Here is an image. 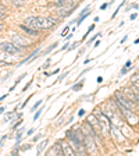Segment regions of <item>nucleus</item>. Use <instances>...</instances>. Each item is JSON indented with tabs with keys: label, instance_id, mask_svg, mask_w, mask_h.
Returning <instances> with one entry per match:
<instances>
[{
	"label": "nucleus",
	"instance_id": "nucleus-20",
	"mask_svg": "<svg viewBox=\"0 0 139 156\" xmlns=\"http://www.w3.org/2000/svg\"><path fill=\"white\" fill-rule=\"evenodd\" d=\"M67 32H70V27L65 25L64 28H63V31H61V36H65L67 35Z\"/></svg>",
	"mask_w": 139,
	"mask_h": 156
},
{
	"label": "nucleus",
	"instance_id": "nucleus-6",
	"mask_svg": "<svg viewBox=\"0 0 139 156\" xmlns=\"http://www.w3.org/2000/svg\"><path fill=\"white\" fill-rule=\"evenodd\" d=\"M19 31L24 34V35L29 36V38H36V36L40 35V31H36V29H32V28H29L28 25H25V24H19L18 25Z\"/></svg>",
	"mask_w": 139,
	"mask_h": 156
},
{
	"label": "nucleus",
	"instance_id": "nucleus-19",
	"mask_svg": "<svg viewBox=\"0 0 139 156\" xmlns=\"http://www.w3.org/2000/svg\"><path fill=\"white\" fill-rule=\"evenodd\" d=\"M11 3L14 7H21L24 4V0H11Z\"/></svg>",
	"mask_w": 139,
	"mask_h": 156
},
{
	"label": "nucleus",
	"instance_id": "nucleus-23",
	"mask_svg": "<svg viewBox=\"0 0 139 156\" xmlns=\"http://www.w3.org/2000/svg\"><path fill=\"white\" fill-rule=\"evenodd\" d=\"M21 123H23V119H19V120H17L16 123L13 124V130H16V128H17L18 126H21Z\"/></svg>",
	"mask_w": 139,
	"mask_h": 156
},
{
	"label": "nucleus",
	"instance_id": "nucleus-45",
	"mask_svg": "<svg viewBox=\"0 0 139 156\" xmlns=\"http://www.w3.org/2000/svg\"><path fill=\"white\" fill-rule=\"evenodd\" d=\"M4 66H6V63H4V62H2V60H0V68H2V67H4Z\"/></svg>",
	"mask_w": 139,
	"mask_h": 156
},
{
	"label": "nucleus",
	"instance_id": "nucleus-10",
	"mask_svg": "<svg viewBox=\"0 0 139 156\" xmlns=\"http://www.w3.org/2000/svg\"><path fill=\"white\" fill-rule=\"evenodd\" d=\"M60 144H61L63 155H68V156H74L75 155V152H74V149L71 148L70 142H67V141H60Z\"/></svg>",
	"mask_w": 139,
	"mask_h": 156
},
{
	"label": "nucleus",
	"instance_id": "nucleus-7",
	"mask_svg": "<svg viewBox=\"0 0 139 156\" xmlns=\"http://www.w3.org/2000/svg\"><path fill=\"white\" fill-rule=\"evenodd\" d=\"M123 92H124V95H125V96L132 102V103H135V106H139V95L134 91L132 88H127L125 87L123 89Z\"/></svg>",
	"mask_w": 139,
	"mask_h": 156
},
{
	"label": "nucleus",
	"instance_id": "nucleus-32",
	"mask_svg": "<svg viewBox=\"0 0 139 156\" xmlns=\"http://www.w3.org/2000/svg\"><path fill=\"white\" fill-rule=\"evenodd\" d=\"M130 18H131V21H134V20H136V18H138V14H136V13L131 14V17H130Z\"/></svg>",
	"mask_w": 139,
	"mask_h": 156
},
{
	"label": "nucleus",
	"instance_id": "nucleus-5",
	"mask_svg": "<svg viewBox=\"0 0 139 156\" xmlns=\"http://www.w3.org/2000/svg\"><path fill=\"white\" fill-rule=\"evenodd\" d=\"M36 21H38V25L40 31H43V29H52L56 25L49 17H43V16H36Z\"/></svg>",
	"mask_w": 139,
	"mask_h": 156
},
{
	"label": "nucleus",
	"instance_id": "nucleus-26",
	"mask_svg": "<svg viewBox=\"0 0 139 156\" xmlns=\"http://www.w3.org/2000/svg\"><path fill=\"white\" fill-rule=\"evenodd\" d=\"M99 36H100V34H97V35H95V36H92L91 39H89V42L88 43H92V42H95V41H96L97 38H99Z\"/></svg>",
	"mask_w": 139,
	"mask_h": 156
},
{
	"label": "nucleus",
	"instance_id": "nucleus-33",
	"mask_svg": "<svg viewBox=\"0 0 139 156\" xmlns=\"http://www.w3.org/2000/svg\"><path fill=\"white\" fill-rule=\"evenodd\" d=\"M109 6H110V4H109V3H104V4H102V6H100V10H106Z\"/></svg>",
	"mask_w": 139,
	"mask_h": 156
},
{
	"label": "nucleus",
	"instance_id": "nucleus-24",
	"mask_svg": "<svg viewBox=\"0 0 139 156\" xmlns=\"http://www.w3.org/2000/svg\"><path fill=\"white\" fill-rule=\"evenodd\" d=\"M40 105H42V99H40V101H38L35 105H33V107H32V112H33V110H36V109H38V107L40 106Z\"/></svg>",
	"mask_w": 139,
	"mask_h": 156
},
{
	"label": "nucleus",
	"instance_id": "nucleus-37",
	"mask_svg": "<svg viewBox=\"0 0 139 156\" xmlns=\"http://www.w3.org/2000/svg\"><path fill=\"white\" fill-rule=\"evenodd\" d=\"M127 38H128V36H127V35H125V36H124V38H123V39H121V42H120V43H121V45H123V43H125V42H127Z\"/></svg>",
	"mask_w": 139,
	"mask_h": 156
},
{
	"label": "nucleus",
	"instance_id": "nucleus-44",
	"mask_svg": "<svg viewBox=\"0 0 139 156\" xmlns=\"http://www.w3.org/2000/svg\"><path fill=\"white\" fill-rule=\"evenodd\" d=\"M4 110H6V109H4V107H3V106L0 107V114H3V113H4Z\"/></svg>",
	"mask_w": 139,
	"mask_h": 156
},
{
	"label": "nucleus",
	"instance_id": "nucleus-46",
	"mask_svg": "<svg viewBox=\"0 0 139 156\" xmlns=\"http://www.w3.org/2000/svg\"><path fill=\"white\" fill-rule=\"evenodd\" d=\"M4 29V27H3V24H0V32H2V31H3Z\"/></svg>",
	"mask_w": 139,
	"mask_h": 156
},
{
	"label": "nucleus",
	"instance_id": "nucleus-43",
	"mask_svg": "<svg viewBox=\"0 0 139 156\" xmlns=\"http://www.w3.org/2000/svg\"><path fill=\"white\" fill-rule=\"evenodd\" d=\"M72 120H74V117H70V119H68V121H67V124H70V123H72Z\"/></svg>",
	"mask_w": 139,
	"mask_h": 156
},
{
	"label": "nucleus",
	"instance_id": "nucleus-35",
	"mask_svg": "<svg viewBox=\"0 0 139 156\" xmlns=\"http://www.w3.org/2000/svg\"><path fill=\"white\" fill-rule=\"evenodd\" d=\"M31 98H32V96H29L28 99H25V102H24V103H23V106H21V109H24V107H25V105H26V103H28V102H29V99H31Z\"/></svg>",
	"mask_w": 139,
	"mask_h": 156
},
{
	"label": "nucleus",
	"instance_id": "nucleus-3",
	"mask_svg": "<svg viewBox=\"0 0 139 156\" xmlns=\"http://www.w3.org/2000/svg\"><path fill=\"white\" fill-rule=\"evenodd\" d=\"M0 52H6L9 55H18L23 52V49L18 48L16 43H13L11 41H6V42H0Z\"/></svg>",
	"mask_w": 139,
	"mask_h": 156
},
{
	"label": "nucleus",
	"instance_id": "nucleus-8",
	"mask_svg": "<svg viewBox=\"0 0 139 156\" xmlns=\"http://www.w3.org/2000/svg\"><path fill=\"white\" fill-rule=\"evenodd\" d=\"M85 121L91 124V126L93 127V130L96 131V133L100 134V124H99V120H97V117L95 116V114H89V116H88V119H86ZM100 135H102V134H100Z\"/></svg>",
	"mask_w": 139,
	"mask_h": 156
},
{
	"label": "nucleus",
	"instance_id": "nucleus-39",
	"mask_svg": "<svg viewBox=\"0 0 139 156\" xmlns=\"http://www.w3.org/2000/svg\"><path fill=\"white\" fill-rule=\"evenodd\" d=\"M84 114H85V110H79V112H78V116H79V117H82Z\"/></svg>",
	"mask_w": 139,
	"mask_h": 156
},
{
	"label": "nucleus",
	"instance_id": "nucleus-28",
	"mask_svg": "<svg viewBox=\"0 0 139 156\" xmlns=\"http://www.w3.org/2000/svg\"><path fill=\"white\" fill-rule=\"evenodd\" d=\"M6 18V13H4L3 10H0V21H2V20H4Z\"/></svg>",
	"mask_w": 139,
	"mask_h": 156
},
{
	"label": "nucleus",
	"instance_id": "nucleus-11",
	"mask_svg": "<svg viewBox=\"0 0 139 156\" xmlns=\"http://www.w3.org/2000/svg\"><path fill=\"white\" fill-rule=\"evenodd\" d=\"M39 52H40V49H39V48H38V49H35V50H33V52L31 53V55H29L28 57H26V58H24L23 62L19 63V66H23V64H25V63L31 62V60H32V58H33V60H35V58H38V57H39V55H38Z\"/></svg>",
	"mask_w": 139,
	"mask_h": 156
},
{
	"label": "nucleus",
	"instance_id": "nucleus-31",
	"mask_svg": "<svg viewBox=\"0 0 139 156\" xmlns=\"http://www.w3.org/2000/svg\"><path fill=\"white\" fill-rule=\"evenodd\" d=\"M131 64H132V62H131V60H128V62H127L125 64H124V68H130V67H131Z\"/></svg>",
	"mask_w": 139,
	"mask_h": 156
},
{
	"label": "nucleus",
	"instance_id": "nucleus-42",
	"mask_svg": "<svg viewBox=\"0 0 139 156\" xmlns=\"http://www.w3.org/2000/svg\"><path fill=\"white\" fill-rule=\"evenodd\" d=\"M6 98H7V95H2V96H0V102H2V101H4Z\"/></svg>",
	"mask_w": 139,
	"mask_h": 156
},
{
	"label": "nucleus",
	"instance_id": "nucleus-18",
	"mask_svg": "<svg viewBox=\"0 0 139 156\" xmlns=\"http://www.w3.org/2000/svg\"><path fill=\"white\" fill-rule=\"evenodd\" d=\"M131 81H132L134 85H138V87H139V73H138V74H135V75H132Z\"/></svg>",
	"mask_w": 139,
	"mask_h": 156
},
{
	"label": "nucleus",
	"instance_id": "nucleus-14",
	"mask_svg": "<svg viewBox=\"0 0 139 156\" xmlns=\"http://www.w3.org/2000/svg\"><path fill=\"white\" fill-rule=\"evenodd\" d=\"M57 46H58V42H54V43H52V45L49 46V48H46V50H45V52H43V55H49V53L52 52L53 49H56V48H57Z\"/></svg>",
	"mask_w": 139,
	"mask_h": 156
},
{
	"label": "nucleus",
	"instance_id": "nucleus-1",
	"mask_svg": "<svg viewBox=\"0 0 139 156\" xmlns=\"http://www.w3.org/2000/svg\"><path fill=\"white\" fill-rule=\"evenodd\" d=\"M10 38H11V42L16 43L18 48L24 49L29 48V46L32 45V41L29 39V36L24 35V34H18V32H11L10 34Z\"/></svg>",
	"mask_w": 139,
	"mask_h": 156
},
{
	"label": "nucleus",
	"instance_id": "nucleus-17",
	"mask_svg": "<svg viewBox=\"0 0 139 156\" xmlns=\"http://www.w3.org/2000/svg\"><path fill=\"white\" fill-rule=\"evenodd\" d=\"M45 110V109H36L35 110V114H33V121H36L39 119V116H40V114H42V112Z\"/></svg>",
	"mask_w": 139,
	"mask_h": 156
},
{
	"label": "nucleus",
	"instance_id": "nucleus-15",
	"mask_svg": "<svg viewBox=\"0 0 139 156\" xmlns=\"http://www.w3.org/2000/svg\"><path fill=\"white\" fill-rule=\"evenodd\" d=\"M82 87H84V80H82V81H79L78 82V84H74L72 85V91H79V89H82Z\"/></svg>",
	"mask_w": 139,
	"mask_h": 156
},
{
	"label": "nucleus",
	"instance_id": "nucleus-22",
	"mask_svg": "<svg viewBox=\"0 0 139 156\" xmlns=\"http://www.w3.org/2000/svg\"><path fill=\"white\" fill-rule=\"evenodd\" d=\"M31 146H32V145H24V146H19V151H21V152H25V151L31 149Z\"/></svg>",
	"mask_w": 139,
	"mask_h": 156
},
{
	"label": "nucleus",
	"instance_id": "nucleus-9",
	"mask_svg": "<svg viewBox=\"0 0 139 156\" xmlns=\"http://www.w3.org/2000/svg\"><path fill=\"white\" fill-rule=\"evenodd\" d=\"M24 24H25V25H28L29 28L36 29V31H40V29H39V25H38V21H36V16L26 17L25 21H24Z\"/></svg>",
	"mask_w": 139,
	"mask_h": 156
},
{
	"label": "nucleus",
	"instance_id": "nucleus-27",
	"mask_svg": "<svg viewBox=\"0 0 139 156\" xmlns=\"http://www.w3.org/2000/svg\"><path fill=\"white\" fill-rule=\"evenodd\" d=\"M50 62H52V60H50V58H47V60H46V63L42 66V67L43 68H49V67H50Z\"/></svg>",
	"mask_w": 139,
	"mask_h": 156
},
{
	"label": "nucleus",
	"instance_id": "nucleus-34",
	"mask_svg": "<svg viewBox=\"0 0 139 156\" xmlns=\"http://www.w3.org/2000/svg\"><path fill=\"white\" fill-rule=\"evenodd\" d=\"M33 133H35V128H31V130H28V133H26V135L29 136V135H32Z\"/></svg>",
	"mask_w": 139,
	"mask_h": 156
},
{
	"label": "nucleus",
	"instance_id": "nucleus-12",
	"mask_svg": "<svg viewBox=\"0 0 139 156\" xmlns=\"http://www.w3.org/2000/svg\"><path fill=\"white\" fill-rule=\"evenodd\" d=\"M120 130L123 131V134L125 135V138H134V134H132V131H131V128H130V124L124 123L123 126L120 127Z\"/></svg>",
	"mask_w": 139,
	"mask_h": 156
},
{
	"label": "nucleus",
	"instance_id": "nucleus-30",
	"mask_svg": "<svg viewBox=\"0 0 139 156\" xmlns=\"http://www.w3.org/2000/svg\"><path fill=\"white\" fill-rule=\"evenodd\" d=\"M6 138H7V135H3V136H2V140H0V146L4 145V141H6Z\"/></svg>",
	"mask_w": 139,
	"mask_h": 156
},
{
	"label": "nucleus",
	"instance_id": "nucleus-41",
	"mask_svg": "<svg viewBox=\"0 0 139 156\" xmlns=\"http://www.w3.org/2000/svg\"><path fill=\"white\" fill-rule=\"evenodd\" d=\"M97 82L100 84V82H103V77H97Z\"/></svg>",
	"mask_w": 139,
	"mask_h": 156
},
{
	"label": "nucleus",
	"instance_id": "nucleus-38",
	"mask_svg": "<svg viewBox=\"0 0 139 156\" xmlns=\"http://www.w3.org/2000/svg\"><path fill=\"white\" fill-rule=\"evenodd\" d=\"M68 48H70V45H68V43H65V45H64V46H63V48H61V50H67Z\"/></svg>",
	"mask_w": 139,
	"mask_h": 156
},
{
	"label": "nucleus",
	"instance_id": "nucleus-4",
	"mask_svg": "<svg viewBox=\"0 0 139 156\" xmlns=\"http://www.w3.org/2000/svg\"><path fill=\"white\" fill-rule=\"evenodd\" d=\"M110 135L113 136V140L116 144H125V135H124L123 131L117 126H114V124L110 126Z\"/></svg>",
	"mask_w": 139,
	"mask_h": 156
},
{
	"label": "nucleus",
	"instance_id": "nucleus-29",
	"mask_svg": "<svg viewBox=\"0 0 139 156\" xmlns=\"http://www.w3.org/2000/svg\"><path fill=\"white\" fill-rule=\"evenodd\" d=\"M40 136H42V134H38V135L33 136V142H38V141L40 140Z\"/></svg>",
	"mask_w": 139,
	"mask_h": 156
},
{
	"label": "nucleus",
	"instance_id": "nucleus-16",
	"mask_svg": "<svg viewBox=\"0 0 139 156\" xmlns=\"http://www.w3.org/2000/svg\"><path fill=\"white\" fill-rule=\"evenodd\" d=\"M46 155L47 156H52V155H58V152H57V149H56V146L53 145V148H50V149L46 152Z\"/></svg>",
	"mask_w": 139,
	"mask_h": 156
},
{
	"label": "nucleus",
	"instance_id": "nucleus-25",
	"mask_svg": "<svg viewBox=\"0 0 139 156\" xmlns=\"http://www.w3.org/2000/svg\"><path fill=\"white\" fill-rule=\"evenodd\" d=\"M79 45H81V42H74L71 46H70V48H68V50H72V49H75L77 46H79Z\"/></svg>",
	"mask_w": 139,
	"mask_h": 156
},
{
	"label": "nucleus",
	"instance_id": "nucleus-40",
	"mask_svg": "<svg viewBox=\"0 0 139 156\" xmlns=\"http://www.w3.org/2000/svg\"><path fill=\"white\" fill-rule=\"evenodd\" d=\"M85 52V48H82V49H79V52H78V56H81L82 53Z\"/></svg>",
	"mask_w": 139,
	"mask_h": 156
},
{
	"label": "nucleus",
	"instance_id": "nucleus-13",
	"mask_svg": "<svg viewBox=\"0 0 139 156\" xmlns=\"http://www.w3.org/2000/svg\"><path fill=\"white\" fill-rule=\"evenodd\" d=\"M47 144H49V140H47V138H46L45 141H40V142L38 144V146H36V152H38V155H40V153H42L43 151L46 149Z\"/></svg>",
	"mask_w": 139,
	"mask_h": 156
},
{
	"label": "nucleus",
	"instance_id": "nucleus-36",
	"mask_svg": "<svg viewBox=\"0 0 139 156\" xmlns=\"http://www.w3.org/2000/svg\"><path fill=\"white\" fill-rule=\"evenodd\" d=\"M93 29H95V24H92V25H91V27H89V28H88V32L91 34V32H92V31H93Z\"/></svg>",
	"mask_w": 139,
	"mask_h": 156
},
{
	"label": "nucleus",
	"instance_id": "nucleus-2",
	"mask_svg": "<svg viewBox=\"0 0 139 156\" xmlns=\"http://www.w3.org/2000/svg\"><path fill=\"white\" fill-rule=\"evenodd\" d=\"M82 142H84V146L88 153H91V155H97L99 153V148L95 144V138L92 135H84Z\"/></svg>",
	"mask_w": 139,
	"mask_h": 156
},
{
	"label": "nucleus",
	"instance_id": "nucleus-47",
	"mask_svg": "<svg viewBox=\"0 0 139 156\" xmlns=\"http://www.w3.org/2000/svg\"><path fill=\"white\" fill-rule=\"evenodd\" d=\"M134 43H135V45H138V43H139V38H138V39H135V42H134Z\"/></svg>",
	"mask_w": 139,
	"mask_h": 156
},
{
	"label": "nucleus",
	"instance_id": "nucleus-21",
	"mask_svg": "<svg viewBox=\"0 0 139 156\" xmlns=\"http://www.w3.org/2000/svg\"><path fill=\"white\" fill-rule=\"evenodd\" d=\"M65 77H68V71H65V73H63L61 75H60V77L57 78V82H60V81H63V80H64Z\"/></svg>",
	"mask_w": 139,
	"mask_h": 156
}]
</instances>
